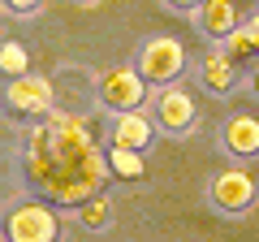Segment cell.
<instances>
[{
  "label": "cell",
  "instance_id": "obj_1",
  "mask_svg": "<svg viewBox=\"0 0 259 242\" xmlns=\"http://www.w3.org/2000/svg\"><path fill=\"white\" fill-rule=\"evenodd\" d=\"M22 169H26V182L39 190V199H48L56 208L87 204L112 177L108 151L95 143L87 117L65 108H56L52 117L35 121L26 130Z\"/></svg>",
  "mask_w": 259,
  "mask_h": 242
},
{
  "label": "cell",
  "instance_id": "obj_2",
  "mask_svg": "<svg viewBox=\"0 0 259 242\" xmlns=\"http://www.w3.org/2000/svg\"><path fill=\"white\" fill-rule=\"evenodd\" d=\"M186 61H190V56H186L182 39H173V35H151V39H143L139 56H134V65H139V74L147 78L151 91H156V87H173V83H182Z\"/></svg>",
  "mask_w": 259,
  "mask_h": 242
},
{
  "label": "cell",
  "instance_id": "obj_3",
  "mask_svg": "<svg viewBox=\"0 0 259 242\" xmlns=\"http://www.w3.org/2000/svg\"><path fill=\"white\" fill-rule=\"evenodd\" d=\"M203 199H207V208L221 212V216H246L250 208H255V199H259V186H255V177L242 165H229V169H221V173L207 177Z\"/></svg>",
  "mask_w": 259,
  "mask_h": 242
},
{
  "label": "cell",
  "instance_id": "obj_4",
  "mask_svg": "<svg viewBox=\"0 0 259 242\" xmlns=\"http://www.w3.org/2000/svg\"><path fill=\"white\" fill-rule=\"evenodd\" d=\"M5 238L9 242H61L56 204H48V199H22V204H13Z\"/></svg>",
  "mask_w": 259,
  "mask_h": 242
},
{
  "label": "cell",
  "instance_id": "obj_5",
  "mask_svg": "<svg viewBox=\"0 0 259 242\" xmlns=\"http://www.w3.org/2000/svg\"><path fill=\"white\" fill-rule=\"evenodd\" d=\"M95 100L108 108V117L134 112L147 100V78L139 74V65H112V69H104V74L95 78Z\"/></svg>",
  "mask_w": 259,
  "mask_h": 242
},
{
  "label": "cell",
  "instance_id": "obj_6",
  "mask_svg": "<svg viewBox=\"0 0 259 242\" xmlns=\"http://www.w3.org/2000/svg\"><path fill=\"white\" fill-rule=\"evenodd\" d=\"M147 108H151L156 130H160V134H173V139H182V134H190L194 126H199V108H194V95L186 91V83L156 87Z\"/></svg>",
  "mask_w": 259,
  "mask_h": 242
},
{
  "label": "cell",
  "instance_id": "obj_7",
  "mask_svg": "<svg viewBox=\"0 0 259 242\" xmlns=\"http://www.w3.org/2000/svg\"><path fill=\"white\" fill-rule=\"evenodd\" d=\"M5 100H9L13 112L44 121V117L56 112V87H52V78H44V74H22V78H9Z\"/></svg>",
  "mask_w": 259,
  "mask_h": 242
},
{
  "label": "cell",
  "instance_id": "obj_8",
  "mask_svg": "<svg viewBox=\"0 0 259 242\" xmlns=\"http://www.w3.org/2000/svg\"><path fill=\"white\" fill-rule=\"evenodd\" d=\"M194 83L203 87L207 95H229V91H238L246 78L238 74V61H233L225 48H207V52L194 61Z\"/></svg>",
  "mask_w": 259,
  "mask_h": 242
},
{
  "label": "cell",
  "instance_id": "obj_9",
  "mask_svg": "<svg viewBox=\"0 0 259 242\" xmlns=\"http://www.w3.org/2000/svg\"><path fill=\"white\" fill-rule=\"evenodd\" d=\"M221 147L229 160H255L259 156V117L255 112H229L221 121Z\"/></svg>",
  "mask_w": 259,
  "mask_h": 242
},
{
  "label": "cell",
  "instance_id": "obj_10",
  "mask_svg": "<svg viewBox=\"0 0 259 242\" xmlns=\"http://www.w3.org/2000/svg\"><path fill=\"white\" fill-rule=\"evenodd\" d=\"M190 22H194V30H199V35L225 44V39L242 26V13H238V0H203V5H199V13H194Z\"/></svg>",
  "mask_w": 259,
  "mask_h": 242
},
{
  "label": "cell",
  "instance_id": "obj_11",
  "mask_svg": "<svg viewBox=\"0 0 259 242\" xmlns=\"http://www.w3.org/2000/svg\"><path fill=\"white\" fill-rule=\"evenodd\" d=\"M151 139H156V121H151V112L134 108V112H117V117H112V143H117V147L147 151Z\"/></svg>",
  "mask_w": 259,
  "mask_h": 242
},
{
  "label": "cell",
  "instance_id": "obj_12",
  "mask_svg": "<svg viewBox=\"0 0 259 242\" xmlns=\"http://www.w3.org/2000/svg\"><path fill=\"white\" fill-rule=\"evenodd\" d=\"M221 48L233 56V61H250V65H255V61H259V13L242 22V26L233 30V35L225 39Z\"/></svg>",
  "mask_w": 259,
  "mask_h": 242
},
{
  "label": "cell",
  "instance_id": "obj_13",
  "mask_svg": "<svg viewBox=\"0 0 259 242\" xmlns=\"http://www.w3.org/2000/svg\"><path fill=\"white\" fill-rule=\"evenodd\" d=\"M74 221L82 225V229H91V233L108 229V225H112V199L104 195V190H100V195H91L87 204H78V208H74Z\"/></svg>",
  "mask_w": 259,
  "mask_h": 242
},
{
  "label": "cell",
  "instance_id": "obj_14",
  "mask_svg": "<svg viewBox=\"0 0 259 242\" xmlns=\"http://www.w3.org/2000/svg\"><path fill=\"white\" fill-rule=\"evenodd\" d=\"M108 165H112V177H125V182H139L147 177V151H134V147H108Z\"/></svg>",
  "mask_w": 259,
  "mask_h": 242
},
{
  "label": "cell",
  "instance_id": "obj_15",
  "mask_svg": "<svg viewBox=\"0 0 259 242\" xmlns=\"http://www.w3.org/2000/svg\"><path fill=\"white\" fill-rule=\"evenodd\" d=\"M0 69H5V74H13V78H22V74H30V56H26V48L22 44H5L0 48Z\"/></svg>",
  "mask_w": 259,
  "mask_h": 242
},
{
  "label": "cell",
  "instance_id": "obj_16",
  "mask_svg": "<svg viewBox=\"0 0 259 242\" xmlns=\"http://www.w3.org/2000/svg\"><path fill=\"white\" fill-rule=\"evenodd\" d=\"M44 5L48 0H5V13H13V18H35Z\"/></svg>",
  "mask_w": 259,
  "mask_h": 242
},
{
  "label": "cell",
  "instance_id": "obj_17",
  "mask_svg": "<svg viewBox=\"0 0 259 242\" xmlns=\"http://www.w3.org/2000/svg\"><path fill=\"white\" fill-rule=\"evenodd\" d=\"M199 5H203V0H164V9H173V13H199Z\"/></svg>",
  "mask_w": 259,
  "mask_h": 242
},
{
  "label": "cell",
  "instance_id": "obj_18",
  "mask_svg": "<svg viewBox=\"0 0 259 242\" xmlns=\"http://www.w3.org/2000/svg\"><path fill=\"white\" fill-rule=\"evenodd\" d=\"M246 91H250V100H259V61L250 65V74H246Z\"/></svg>",
  "mask_w": 259,
  "mask_h": 242
},
{
  "label": "cell",
  "instance_id": "obj_19",
  "mask_svg": "<svg viewBox=\"0 0 259 242\" xmlns=\"http://www.w3.org/2000/svg\"><path fill=\"white\" fill-rule=\"evenodd\" d=\"M5 242H9V238H5Z\"/></svg>",
  "mask_w": 259,
  "mask_h": 242
}]
</instances>
